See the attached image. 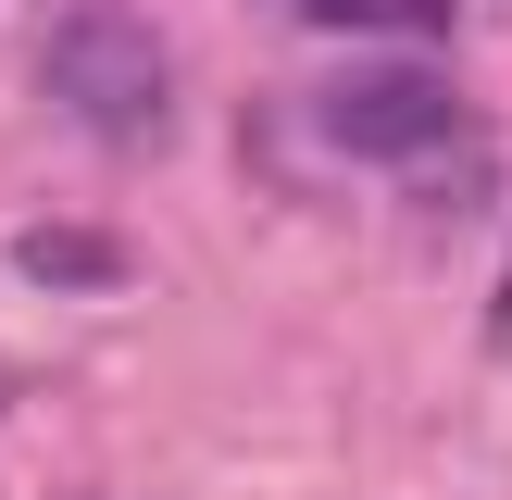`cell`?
Instances as JSON below:
<instances>
[{
    "label": "cell",
    "instance_id": "cell-1",
    "mask_svg": "<svg viewBox=\"0 0 512 500\" xmlns=\"http://www.w3.org/2000/svg\"><path fill=\"white\" fill-rule=\"evenodd\" d=\"M38 75H50V100H63L88 138H113V150H150L175 125V63H163V38H150L125 0H75V13L50 25Z\"/></svg>",
    "mask_w": 512,
    "mask_h": 500
},
{
    "label": "cell",
    "instance_id": "cell-2",
    "mask_svg": "<svg viewBox=\"0 0 512 500\" xmlns=\"http://www.w3.org/2000/svg\"><path fill=\"white\" fill-rule=\"evenodd\" d=\"M450 113H463V100L438 88V75H350L338 100H325V138L338 150H375V163H413V150H438L450 138Z\"/></svg>",
    "mask_w": 512,
    "mask_h": 500
},
{
    "label": "cell",
    "instance_id": "cell-3",
    "mask_svg": "<svg viewBox=\"0 0 512 500\" xmlns=\"http://www.w3.org/2000/svg\"><path fill=\"white\" fill-rule=\"evenodd\" d=\"M25 275H50V288H63V275H75V288H113L125 250H113V238H63V225H38V238H25Z\"/></svg>",
    "mask_w": 512,
    "mask_h": 500
},
{
    "label": "cell",
    "instance_id": "cell-4",
    "mask_svg": "<svg viewBox=\"0 0 512 500\" xmlns=\"http://www.w3.org/2000/svg\"><path fill=\"white\" fill-rule=\"evenodd\" d=\"M313 25H450V0H300Z\"/></svg>",
    "mask_w": 512,
    "mask_h": 500
},
{
    "label": "cell",
    "instance_id": "cell-5",
    "mask_svg": "<svg viewBox=\"0 0 512 500\" xmlns=\"http://www.w3.org/2000/svg\"><path fill=\"white\" fill-rule=\"evenodd\" d=\"M500 350H512V300H500Z\"/></svg>",
    "mask_w": 512,
    "mask_h": 500
}]
</instances>
